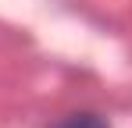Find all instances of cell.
Instances as JSON below:
<instances>
[{
    "label": "cell",
    "mask_w": 132,
    "mask_h": 128,
    "mask_svg": "<svg viewBox=\"0 0 132 128\" xmlns=\"http://www.w3.org/2000/svg\"><path fill=\"white\" fill-rule=\"evenodd\" d=\"M54 128H107V121L100 114H68L64 121H57Z\"/></svg>",
    "instance_id": "cell-1"
}]
</instances>
